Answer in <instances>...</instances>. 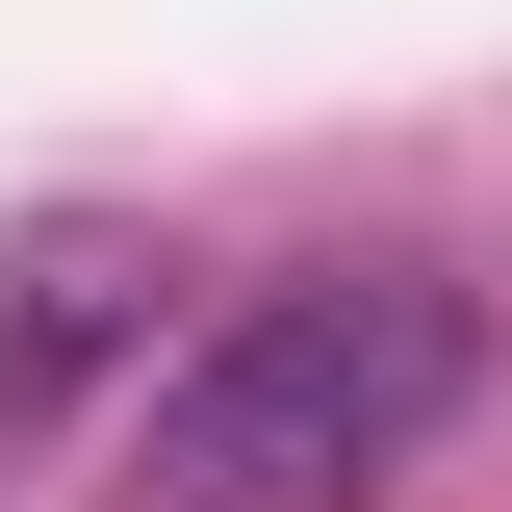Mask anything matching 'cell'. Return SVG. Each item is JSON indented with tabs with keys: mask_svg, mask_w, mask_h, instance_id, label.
<instances>
[{
	"mask_svg": "<svg viewBox=\"0 0 512 512\" xmlns=\"http://www.w3.org/2000/svg\"><path fill=\"white\" fill-rule=\"evenodd\" d=\"M154 282L180 256L128 231V205H26L0 231V436H77L103 384H154Z\"/></svg>",
	"mask_w": 512,
	"mask_h": 512,
	"instance_id": "7a4b0ae2",
	"label": "cell"
},
{
	"mask_svg": "<svg viewBox=\"0 0 512 512\" xmlns=\"http://www.w3.org/2000/svg\"><path fill=\"white\" fill-rule=\"evenodd\" d=\"M461 384H487V308H461L436 256H308V282H256L205 359H154L128 512H384L461 436Z\"/></svg>",
	"mask_w": 512,
	"mask_h": 512,
	"instance_id": "6da1fadb",
	"label": "cell"
}]
</instances>
